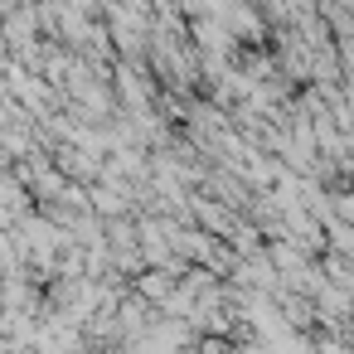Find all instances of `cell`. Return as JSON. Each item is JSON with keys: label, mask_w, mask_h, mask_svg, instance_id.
I'll use <instances>...</instances> for the list:
<instances>
[{"label": "cell", "mask_w": 354, "mask_h": 354, "mask_svg": "<svg viewBox=\"0 0 354 354\" xmlns=\"http://www.w3.org/2000/svg\"><path fill=\"white\" fill-rule=\"evenodd\" d=\"M49 160H54V170H59L64 180H73V185H93V180L102 175V156L78 151V146H54Z\"/></svg>", "instance_id": "cell-1"}, {"label": "cell", "mask_w": 354, "mask_h": 354, "mask_svg": "<svg viewBox=\"0 0 354 354\" xmlns=\"http://www.w3.org/2000/svg\"><path fill=\"white\" fill-rule=\"evenodd\" d=\"M6 64H10V49H6V44H0V68H6Z\"/></svg>", "instance_id": "cell-2"}]
</instances>
